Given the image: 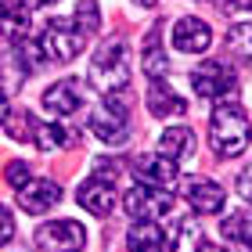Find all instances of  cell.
Masks as SVG:
<instances>
[{
	"instance_id": "obj_1",
	"label": "cell",
	"mask_w": 252,
	"mask_h": 252,
	"mask_svg": "<svg viewBox=\"0 0 252 252\" xmlns=\"http://www.w3.org/2000/svg\"><path fill=\"white\" fill-rule=\"evenodd\" d=\"M83 47H87V36L79 32L76 22L72 18H54L40 29V36L29 40L22 51H26V58L32 65H43V62L68 65V62H76L79 54H83Z\"/></svg>"
},
{
	"instance_id": "obj_2",
	"label": "cell",
	"mask_w": 252,
	"mask_h": 252,
	"mask_svg": "<svg viewBox=\"0 0 252 252\" xmlns=\"http://www.w3.org/2000/svg\"><path fill=\"white\" fill-rule=\"evenodd\" d=\"M209 144L220 158H234L245 155L252 144V126L245 119V112L234 105V101H223L216 105L213 119H209Z\"/></svg>"
},
{
	"instance_id": "obj_3",
	"label": "cell",
	"mask_w": 252,
	"mask_h": 252,
	"mask_svg": "<svg viewBox=\"0 0 252 252\" xmlns=\"http://www.w3.org/2000/svg\"><path fill=\"white\" fill-rule=\"evenodd\" d=\"M133 76V54L126 40H105L94 51V62H90V83L101 94H116L130 83Z\"/></svg>"
},
{
	"instance_id": "obj_4",
	"label": "cell",
	"mask_w": 252,
	"mask_h": 252,
	"mask_svg": "<svg viewBox=\"0 0 252 252\" xmlns=\"http://www.w3.org/2000/svg\"><path fill=\"white\" fill-rule=\"evenodd\" d=\"M90 130H94V137H101L105 144L130 141V116H126V105L108 94L94 112H90Z\"/></svg>"
},
{
	"instance_id": "obj_5",
	"label": "cell",
	"mask_w": 252,
	"mask_h": 252,
	"mask_svg": "<svg viewBox=\"0 0 252 252\" xmlns=\"http://www.w3.org/2000/svg\"><path fill=\"white\" fill-rule=\"evenodd\" d=\"M191 87L198 97H209V101H231L234 90H238V76L234 68H227L223 62H205L191 72Z\"/></svg>"
},
{
	"instance_id": "obj_6",
	"label": "cell",
	"mask_w": 252,
	"mask_h": 252,
	"mask_svg": "<svg viewBox=\"0 0 252 252\" xmlns=\"http://www.w3.org/2000/svg\"><path fill=\"white\" fill-rule=\"evenodd\" d=\"M123 205L133 220H158L173 209V194L166 188H152V184H133L123 194Z\"/></svg>"
},
{
	"instance_id": "obj_7",
	"label": "cell",
	"mask_w": 252,
	"mask_h": 252,
	"mask_svg": "<svg viewBox=\"0 0 252 252\" xmlns=\"http://www.w3.org/2000/svg\"><path fill=\"white\" fill-rule=\"evenodd\" d=\"M87 242V231L79 220H51L36 227V245L43 252H79Z\"/></svg>"
},
{
	"instance_id": "obj_8",
	"label": "cell",
	"mask_w": 252,
	"mask_h": 252,
	"mask_svg": "<svg viewBox=\"0 0 252 252\" xmlns=\"http://www.w3.org/2000/svg\"><path fill=\"white\" fill-rule=\"evenodd\" d=\"M87 87L79 83V79H58V83H51L43 90V108L51 112V116H72V112L83 108V97Z\"/></svg>"
},
{
	"instance_id": "obj_9",
	"label": "cell",
	"mask_w": 252,
	"mask_h": 252,
	"mask_svg": "<svg viewBox=\"0 0 252 252\" xmlns=\"http://www.w3.org/2000/svg\"><path fill=\"white\" fill-rule=\"evenodd\" d=\"M76 198H79V205H83L87 213H94V216H112L116 205H119V194H116V188H112V180H101V177L83 180L79 191H76Z\"/></svg>"
},
{
	"instance_id": "obj_10",
	"label": "cell",
	"mask_w": 252,
	"mask_h": 252,
	"mask_svg": "<svg viewBox=\"0 0 252 252\" xmlns=\"http://www.w3.org/2000/svg\"><path fill=\"white\" fill-rule=\"evenodd\" d=\"M137 177H141V184H152V188H173L177 184V177H180V162L177 158H169V155H144V158H137Z\"/></svg>"
},
{
	"instance_id": "obj_11",
	"label": "cell",
	"mask_w": 252,
	"mask_h": 252,
	"mask_svg": "<svg viewBox=\"0 0 252 252\" xmlns=\"http://www.w3.org/2000/svg\"><path fill=\"white\" fill-rule=\"evenodd\" d=\"M184 198L194 213H220L223 209V202H227V194L220 184H213V180H205V177H188L184 180Z\"/></svg>"
},
{
	"instance_id": "obj_12",
	"label": "cell",
	"mask_w": 252,
	"mask_h": 252,
	"mask_svg": "<svg viewBox=\"0 0 252 252\" xmlns=\"http://www.w3.org/2000/svg\"><path fill=\"white\" fill-rule=\"evenodd\" d=\"M209 43H213V29L205 26L202 18H180L177 26H173V47L177 51H184V54H205L209 51Z\"/></svg>"
},
{
	"instance_id": "obj_13",
	"label": "cell",
	"mask_w": 252,
	"mask_h": 252,
	"mask_svg": "<svg viewBox=\"0 0 252 252\" xmlns=\"http://www.w3.org/2000/svg\"><path fill=\"white\" fill-rule=\"evenodd\" d=\"M62 202V188L54 184L51 177H40V180H29L26 188L18 191V205L26 213H32V216H40V213H47V209H54V205Z\"/></svg>"
},
{
	"instance_id": "obj_14",
	"label": "cell",
	"mask_w": 252,
	"mask_h": 252,
	"mask_svg": "<svg viewBox=\"0 0 252 252\" xmlns=\"http://www.w3.org/2000/svg\"><path fill=\"white\" fill-rule=\"evenodd\" d=\"M177 242L166 238V231L155 220H133V227L126 231V249L130 252H166Z\"/></svg>"
},
{
	"instance_id": "obj_15",
	"label": "cell",
	"mask_w": 252,
	"mask_h": 252,
	"mask_svg": "<svg viewBox=\"0 0 252 252\" xmlns=\"http://www.w3.org/2000/svg\"><path fill=\"white\" fill-rule=\"evenodd\" d=\"M29 4H22V0H4L0 4V36L7 43H26L29 36Z\"/></svg>"
},
{
	"instance_id": "obj_16",
	"label": "cell",
	"mask_w": 252,
	"mask_h": 252,
	"mask_svg": "<svg viewBox=\"0 0 252 252\" xmlns=\"http://www.w3.org/2000/svg\"><path fill=\"white\" fill-rule=\"evenodd\" d=\"M148 112H152L155 119L184 116V112H188V101L180 97L177 90H169L162 79H152V87H148Z\"/></svg>"
},
{
	"instance_id": "obj_17",
	"label": "cell",
	"mask_w": 252,
	"mask_h": 252,
	"mask_svg": "<svg viewBox=\"0 0 252 252\" xmlns=\"http://www.w3.org/2000/svg\"><path fill=\"white\" fill-rule=\"evenodd\" d=\"M32 144L40 148L43 155H51V152H62V148H68L72 144V133L65 130V126H58V123H32Z\"/></svg>"
},
{
	"instance_id": "obj_18",
	"label": "cell",
	"mask_w": 252,
	"mask_h": 252,
	"mask_svg": "<svg viewBox=\"0 0 252 252\" xmlns=\"http://www.w3.org/2000/svg\"><path fill=\"white\" fill-rule=\"evenodd\" d=\"M158 152L180 162V158L194 155V133L188 130V126H166V133L158 137Z\"/></svg>"
},
{
	"instance_id": "obj_19",
	"label": "cell",
	"mask_w": 252,
	"mask_h": 252,
	"mask_svg": "<svg viewBox=\"0 0 252 252\" xmlns=\"http://www.w3.org/2000/svg\"><path fill=\"white\" fill-rule=\"evenodd\" d=\"M227 47H231V54L252 65V26H231L227 29Z\"/></svg>"
},
{
	"instance_id": "obj_20",
	"label": "cell",
	"mask_w": 252,
	"mask_h": 252,
	"mask_svg": "<svg viewBox=\"0 0 252 252\" xmlns=\"http://www.w3.org/2000/svg\"><path fill=\"white\" fill-rule=\"evenodd\" d=\"M223 234L234 238V242H242V245L252 252V209L231 216V220H223Z\"/></svg>"
},
{
	"instance_id": "obj_21",
	"label": "cell",
	"mask_w": 252,
	"mask_h": 252,
	"mask_svg": "<svg viewBox=\"0 0 252 252\" xmlns=\"http://www.w3.org/2000/svg\"><path fill=\"white\" fill-rule=\"evenodd\" d=\"M72 22L79 26V32H83V36H90V32H97V29H101V11H97V4H94V0H83V4L76 7Z\"/></svg>"
},
{
	"instance_id": "obj_22",
	"label": "cell",
	"mask_w": 252,
	"mask_h": 252,
	"mask_svg": "<svg viewBox=\"0 0 252 252\" xmlns=\"http://www.w3.org/2000/svg\"><path fill=\"white\" fill-rule=\"evenodd\" d=\"M7 133L11 137H15V141H32V123H36V119H32L29 116V112H15V116H7Z\"/></svg>"
},
{
	"instance_id": "obj_23",
	"label": "cell",
	"mask_w": 252,
	"mask_h": 252,
	"mask_svg": "<svg viewBox=\"0 0 252 252\" xmlns=\"http://www.w3.org/2000/svg\"><path fill=\"white\" fill-rule=\"evenodd\" d=\"M144 72L152 76V79H162V76L169 72V58H166L162 51L148 47V51H144Z\"/></svg>"
},
{
	"instance_id": "obj_24",
	"label": "cell",
	"mask_w": 252,
	"mask_h": 252,
	"mask_svg": "<svg viewBox=\"0 0 252 252\" xmlns=\"http://www.w3.org/2000/svg\"><path fill=\"white\" fill-rule=\"evenodd\" d=\"M4 177H7V184L15 188V191H22L29 184V166L22 162V158H15V162H7V169H4Z\"/></svg>"
},
{
	"instance_id": "obj_25",
	"label": "cell",
	"mask_w": 252,
	"mask_h": 252,
	"mask_svg": "<svg viewBox=\"0 0 252 252\" xmlns=\"http://www.w3.org/2000/svg\"><path fill=\"white\" fill-rule=\"evenodd\" d=\"M11 238H15V213L7 205H0V249H4Z\"/></svg>"
},
{
	"instance_id": "obj_26",
	"label": "cell",
	"mask_w": 252,
	"mask_h": 252,
	"mask_svg": "<svg viewBox=\"0 0 252 252\" xmlns=\"http://www.w3.org/2000/svg\"><path fill=\"white\" fill-rule=\"evenodd\" d=\"M238 194H242L245 202H252V166H245L242 173H238Z\"/></svg>"
},
{
	"instance_id": "obj_27",
	"label": "cell",
	"mask_w": 252,
	"mask_h": 252,
	"mask_svg": "<svg viewBox=\"0 0 252 252\" xmlns=\"http://www.w3.org/2000/svg\"><path fill=\"white\" fill-rule=\"evenodd\" d=\"M194 252H227V249L216 245V242H198V245H194Z\"/></svg>"
},
{
	"instance_id": "obj_28",
	"label": "cell",
	"mask_w": 252,
	"mask_h": 252,
	"mask_svg": "<svg viewBox=\"0 0 252 252\" xmlns=\"http://www.w3.org/2000/svg\"><path fill=\"white\" fill-rule=\"evenodd\" d=\"M11 116V108H7V94H4V90H0V123H4Z\"/></svg>"
},
{
	"instance_id": "obj_29",
	"label": "cell",
	"mask_w": 252,
	"mask_h": 252,
	"mask_svg": "<svg viewBox=\"0 0 252 252\" xmlns=\"http://www.w3.org/2000/svg\"><path fill=\"white\" fill-rule=\"evenodd\" d=\"M234 11H252V0H227Z\"/></svg>"
},
{
	"instance_id": "obj_30",
	"label": "cell",
	"mask_w": 252,
	"mask_h": 252,
	"mask_svg": "<svg viewBox=\"0 0 252 252\" xmlns=\"http://www.w3.org/2000/svg\"><path fill=\"white\" fill-rule=\"evenodd\" d=\"M29 4H36V7H51V4H58V0H29Z\"/></svg>"
},
{
	"instance_id": "obj_31",
	"label": "cell",
	"mask_w": 252,
	"mask_h": 252,
	"mask_svg": "<svg viewBox=\"0 0 252 252\" xmlns=\"http://www.w3.org/2000/svg\"><path fill=\"white\" fill-rule=\"evenodd\" d=\"M133 4H137V7H155L158 0H133Z\"/></svg>"
},
{
	"instance_id": "obj_32",
	"label": "cell",
	"mask_w": 252,
	"mask_h": 252,
	"mask_svg": "<svg viewBox=\"0 0 252 252\" xmlns=\"http://www.w3.org/2000/svg\"><path fill=\"white\" fill-rule=\"evenodd\" d=\"M4 252H22V249H4Z\"/></svg>"
}]
</instances>
